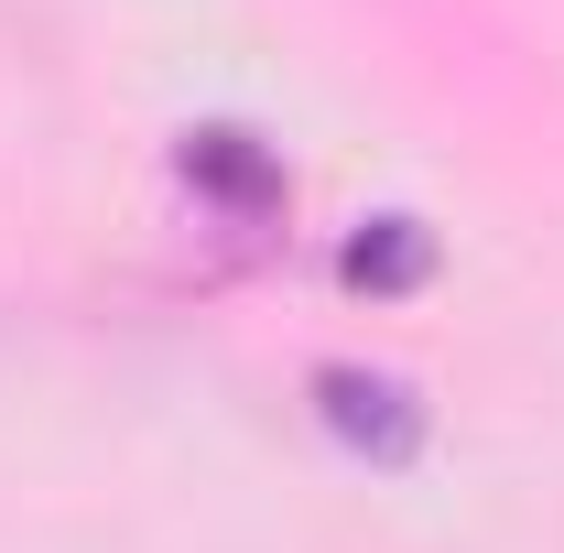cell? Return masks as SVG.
<instances>
[{"label": "cell", "instance_id": "cell-1", "mask_svg": "<svg viewBox=\"0 0 564 553\" xmlns=\"http://www.w3.org/2000/svg\"><path fill=\"white\" fill-rule=\"evenodd\" d=\"M315 413H326V434L337 445H358V456H380V467H402L423 445V402L391 380V369H315Z\"/></svg>", "mask_w": 564, "mask_h": 553}, {"label": "cell", "instance_id": "cell-3", "mask_svg": "<svg viewBox=\"0 0 564 553\" xmlns=\"http://www.w3.org/2000/svg\"><path fill=\"white\" fill-rule=\"evenodd\" d=\"M348 282H369V293L423 282V228H413V217H369V228L348 239Z\"/></svg>", "mask_w": 564, "mask_h": 553}, {"label": "cell", "instance_id": "cell-2", "mask_svg": "<svg viewBox=\"0 0 564 553\" xmlns=\"http://www.w3.org/2000/svg\"><path fill=\"white\" fill-rule=\"evenodd\" d=\"M185 174H196L207 196H228V207H261V196H272V152L250 131H196L185 141Z\"/></svg>", "mask_w": 564, "mask_h": 553}]
</instances>
